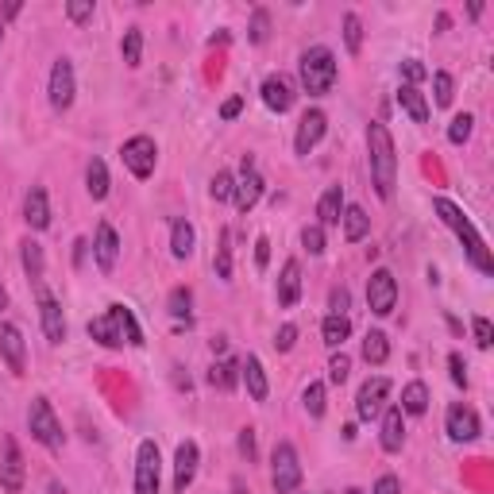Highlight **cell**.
Listing matches in <instances>:
<instances>
[{
    "label": "cell",
    "instance_id": "obj_1",
    "mask_svg": "<svg viewBox=\"0 0 494 494\" xmlns=\"http://www.w3.org/2000/svg\"><path fill=\"white\" fill-rule=\"evenodd\" d=\"M432 213L441 216V224H444V228H452V236L463 243V252H468L471 267H475L479 274H494L490 247H487V240H483V232H479V228L471 224V216L463 213V209L456 205V201H448V197H432Z\"/></svg>",
    "mask_w": 494,
    "mask_h": 494
},
{
    "label": "cell",
    "instance_id": "obj_2",
    "mask_svg": "<svg viewBox=\"0 0 494 494\" xmlns=\"http://www.w3.org/2000/svg\"><path fill=\"white\" fill-rule=\"evenodd\" d=\"M367 163H371V182L375 194L383 201L394 197V182H398V155H394V136L383 120L367 124Z\"/></svg>",
    "mask_w": 494,
    "mask_h": 494
},
{
    "label": "cell",
    "instance_id": "obj_3",
    "mask_svg": "<svg viewBox=\"0 0 494 494\" xmlns=\"http://www.w3.org/2000/svg\"><path fill=\"white\" fill-rule=\"evenodd\" d=\"M90 337L105 347H139L143 344V328L136 321V313L128 309V305H109L105 313L90 321Z\"/></svg>",
    "mask_w": 494,
    "mask_h": 494
},
{
    "label": "cell",
    "instance_id": "obj_4",
    "mask_svg": "<svg viewBox=\"0 0 494 494\" xmlns=\"http://www.w3.org/2000/svg\"><path fill=\"white\" fill-rule=\"evenodd\" d=\"M298 74H301V85H305V93H309V97H325V93H332V85H337V74H340L337 54H332L328 47H309V51L301 54Z\"/></svg>",
    "mask_w": 494,
    "mask_h": 494
},
{
    "label": "cell",
    "instance_id": "obj_5",
    "mask_svg": "<svg viewBox=\"0 0 494 494\" xmlns=\"http://www.w3.org/2000/svg\"><path fill=\"white\" fill-rule=\"evenodd\" d=\"M271 483L279 494H298L301 487V460H298V448L290 441H279L271 452Z\"/></svg>",
    "mask_w": 494,
    "mask_h": 494
},
{
    "label": "cell",
    "instance_id": "obj_6",
    "mask_svg": "<svg viewBox=\"0 0 494 494\" xmlns=\"http://www.w3.org/2000/svg\"><path fill=\"white\" fill-rule=\"evenodd\" d=\"M27 429H32V437L47 448V452L62 448V425H58L47 398H32V405H27Z\"/></svg>",
    "mask_w": 494,
    "mask_h": 494
},
{
    "label": "cell",
    "instance_id": "obj_7",
    "mask_svg": "<svg viewBox=\"0 0 494 494\" xmlns=\"http://www.w3.org/2000/svg\"><path fill=\"white\" fill-rule=\"evenodd\" d=\"M163 487V456L155 441H139L136 448V494H158Z\"/></svg>",
    "mask_w": 494,
    "mask_h": 494
},
{
    "label": "cell",
    "instance_id": "obj_8",
    "mask_svg": "<svg viewBox=\"0 0 494 494\" xmlns=\"http://www.w3.org/2000/svg\"><path fill=\"white\" fill-rule=\"evenodd\" d=\"M47 97L54 112H66L78 97V78H74V62L70 58H54L51 66V81H47Z\"/></svg>",
    "mask_w": 494,
    "mask_h": 494
},
{
    "label": "cell",
    "instance_id": "obj_9",
    "mask_svg": "<svg viewBox=\"0 0 494 494\" xmlns=\"http://www.w3.org/2000/svg\"><path fill=\"white\" fill-rule=\"evenodd\" d=\"M367 305H371V313L375 317H390L398 309V279H394V271H371V279H367Z\"/></svg>",
    "mask_w": 494,
    "mask_h": 494
},
{
    "label": "cell",
    "instance_id": "obj_10",
    "mask_svg": "<svg viewBox=\"0 0 494 494\" xmlns=\"http://www.w3.org/2000/svg\"><path fill=\"white\" fill-rule=\"evenodd\" d=\"M120 158H124V166L132 170V178L143 182V178H151V174H155L158 147H155V139H151V136H132V139H124Z\"/></svg>",
    "mask_w": 494,
    "mask_h": 494
},
{
    "label": "cell",
    "instance_id": "obj_11",
    "mask_svg": "<svg viewBox=\"0 0 494 494\" xmlns=\"http://www.w3.org/2000/svg\"><path fill=\"white\" fill-rule=\"evenodd\" d=\"M263 190H267V182H263V174L255 170V158L243 155L236 190H232V201H236V209H240V213H252V209L259 205V197H263Z\"/></svg>",
    "mask_w": 494,
    "mask_h": 494
},
{
    "label": "cell",
    "instance_id": "obj_12",
    "mask_svg": "<svg viewBox=\"0 0 494 494\" xmlns=\"http://www.w3.org/2000/svg\"><path fill=\"white\" fill-rule=\"evenodd\" d=\"M24 452H20V444L16 437H5L0 441V490L5 494H20L24 490Z\"/></svg>",
    "mask_w": 494,
    "mask_h": 494
},
{
    "label": "cell",
    "instance_id": "obj_13",
    "mask_svg": "<svg viewBox=\"0 0 494 494\" xmlns=\"http://www.w3.org/2000/svg\"><path fill=\"white\" fill-rule=\"evenodd\" d=\"M444 432H448V437H452L456 444H471V441H479L483 425H479V413L471 410V405L452 402V405H448V413H444Z\"/></svg>",
    "mask_w": 494,
    "mask_h": 494
},
{
    "label": "cell",
    "instance_id": "obj_14",
    "mask_svg": "<svg viewBox=\"0 0 494 494\" xmlns=\"http://www.w3.org/2000/svg\"><path fill=\"white\" fill-rule=\"evenodd\" d=\"M386 398H390V379L375 375V379H367V383L359 386V394H356V417H359V421H375V417L386 410Z\"/></svg>",
    "mask_w": 494,
    "mask_h": 494
},
{
    "label": "cell",
    "instance_id": "obj_15",
    "mask_svg": "<svg viewBox=\"0 0 494 494\" xmlns=\"http://www.w3.org/2000/svg\"><path fill=\"white\" fill-rule=\"evenodd\" d=\"M325 132H328V116L321 112V109H309L298 120V136H294V151L298 155H313V147L325 139Z\"/></svg>",
    "mask_w": 494,
    "mask_h": 494
},
{
    "label": "cell",
    "instance_id": "obj_16",
    "mask_svg": "<svg viewBox=\"0 0 494 494\" xmlns=\"http://www.w3.org/2000/svg\"><path fill=\"white\" fill-rule=\"evenodd\" d=\"M93 259H97L100 274H112L116 259H120V236H116V228L109 221H100L93 232Z\"/></svg>",
    "mask_w": 494,
    "mask_h": 494
},
{
    "label": "cell",
    "instance_id": "obj_17",
    "mask_svg": "<svg viewBox=\"0 0 494 494\" xmlns=\"http://www.w3.org/2000/svg\"><path fill=\"white\" fill-rule=\"evenodd\" d=\"M197 463H201V448L194 441H182L178 452H174V490H178V494H185L194 487Z\"/></svg>",
    "mask_w": 494,
    "mask_h": 494
},
{
    "label": "cell",
    "instance_id": "obj_18",
    "mask_svg": "<svg viewBox=\"0 0 494 494\" xmlns=\"http://www.w3.org/2000/svg\"><path fill=\"white\" fill-rule=\"evenodd\" d=\"M0 356H5L8 371L12 375H24L27 371V347H24V332L16 325H0Z\"/></svg>",
    "mask_w": 494,
    "mask_h": 494
},
{
    "label": "cell",
    "instance_id": "obj_19",
    "mask_svg": "<svg viewBox=\"0 0 494 494\" xmlns=\"http://www.w3.org/2000/svg\"><path fill=\"white\" fill-rule=\"evenodd\" d=\"M39 321L43 332H47L51 344H62L66 340V317H62V305H58L47 290H39Z\"/></svg>",
    "mask_w": 494,
    "mask_h": 494
},
{
    "label": "cell",
    "instance_id": "obj_20",
    "mask_svg": "<svg viewBox=\"0 0 494 494\" xmlns=\"http://www.w3.org/2000/svg\"><path fill=\"white\" fill-rule=\"evenodd\" d=\"M259 93H263V105L271 112H290V109H294V85H290L286 74H271Z\"/></svg>",
    "mask_w": 494,
    "mask_h": 494
},
{
    "label": "cell",
    "instance_id": "obj_21",
    "mask_svg": "<svg viewBox=\"0 0 494 494\" xmlns=\"http://www.w3.org/2000/svg\"><path fill=\"white\" fill-rule=\"evenodd\" d=\"M24 221H27V228H35V232H43L51 224V201H47V190H43V185H32V190H27Z\"/></svg>",
    "mask_w": 494,
    "mask_h": 494
},
{
    "label": "cell",
    "instance_id": "obj_22",
    "mask_svg": "<svg viewBox=\"0 0 494 494\" xmlns=\"http://www.w3.org/2000/svg\"><path fill=\"white\" fill-rule=\"evenodd\" d=\"M379 444H383V452H402V444H405V413L398 410V405H390V410L383 413Z\"/></svg>",
    "mask_w": 494,
    "mask_h": 494
},
{
    "label": "cell",
    "instance_id": "obj_23",
    "mask_svg": "<svg viewBox=\"0 0 494 494\" xmlns=\"http://www.w3.org/2000/svg\"><path fill=\"white\" fill-rule=\"evenodd\" d=\"M240 379L247 383V394H252V402H267L271 383H267V371H263V363H259V356H247L240 363Z\"/></svg>",
    "mask_w": 494,
    "mask_h": 494
},
{
    "label": "cell",
    "instance_id": "obj_24",
    "mask_svg": "<svg viewBox=\"0 0 494 494\" xmlns=\"http://www.w3.org/2000/svg\"><path fill=\"white\" fill-rule=\"evenodd\" d=\"M301 298V263L298 259H286L282 274H279V305L282 309H294Z\"/></svg>",
    "mask_w": 494,
    "mask_h": 494
},
{
    "label": "cell",
    "instance_id": "obj_25",
    "mask_svg": "<svg viewBox=\"0 0 494 494\" xmlns=\"http://www.w3.org/2000/svg\"><path fill=\"white\" fill-rule=\"evenodd\" d=\"M340 216H344V190L340 185H328L321 201H317V224L332 228V224H340Z\"/></svg>",
    "mask_w": 494,
    "mask_h": 494
},
{
    "label": "cell",
    "instance_id": "obj_26",
    "mask_svg": "<svg viewBox=\"0 0 494 494\" xmlns=\"http://www.w3.org/2000/svg\"><path fill=\"white\" fill-rule=\"evenodd\" d=\"M398 105H402V112L410 116L413 124H429V100H425V93H421L417 85H402V90H398Z\"/></svg>",
    "mask_w": 494,
    "mask_h": 494
},
{
    "label": "cell",
    "instance_id": "obj_27",
    "mask_svg": "<svg viewBox=\"0 0 494 494\" xmlns=\"http://www.w3.org/2000/svg\"><path fill=\"white\" fill-rule=\"evenodd\" d=\"M194 243H197L194 224L178 216V221L170 224V255H174V259H190V255H194Z\"/></svg>",
    "mask_w": 494,
    "mask_h": 494
},
{
    "label": "cell",
    "instance_id": "obj_28",
    "mask_svg": "<svg viewBox=\"0 0 494 494\" xmlns=\"http://www.w3.org/2000/svg\"><path fill=\"white\" fill-rule=\"evenodd\" d=\"M340 221H344V240L347 243H359L371 232V216H367V209H363V205H344Z\"/></svg>",
    "mask_w": 494,
    "mask_h": 494
},
{
    "label": "cell",
    "instance_id": "obj_29",
    "mask_svg": "<svg viewBox=\"0 0 494 494\" xmlns=\"http://www.w3.org/2000/svg\"><path fill=\"white\" fill-rule=\"evenodd\" d=\"M402 413H410V417H421L429 410V386L421 383V379H413V383H405L402 386V405H398Z\"/></svg>",
    "mask_w": 494,
    "mask_h": 494
},
{
    "label": "cell",
    "instance_id": "obj_30",
    "mask_svg": "<svg viewBox=\"0 0 494 494\" xmlns=\"http://www.w3.org/2000/svg\"><path fill=\"white\" fill-rule=\"evenodd\" d=\"M20 255H24V271L32 274V282L43 290V271H47V255H43V243L24 240V243H20Z\"/></svg>",
    "mask_w": 494,
    "mask_h": 494
},
{
    "label": "cell",
    "instance_id": "obj_31",
    "mask_svg": "<svg viewBox=\"0 0 494 494\" xmlns=\"http://www.w3.org/2000/svg\"><path fill=\"white\" fill-rule=\"evenodd\" d=\"M85 190H90L93 201L109 197V166L100 158H90V166H85Z\"/></svg>",
    "mask_w": 494,
    "mask_h": 494
},
{
    "label": "cell",
    "instance_id": "obj_32",
    "mask_svg": "<svg viewBox=\"0 0 494 494\" xmlns=\"http://www.w3.org/2000/svg\"><path fill=\"white\" fill-rule=\"evenodd\" d=\"M321 337H325V344L337 352V347H344V340L352 337V321L347 317H337V313H328L325 317V325H321Z\"/></svg>",
    "mask_w": 494,
    "mask_h": 494
},
{
    "label": "cell",
    "instance_id": "obj_33",
    "mask_svg": "<svg viewBox=\"0 0 494 494\" xmlns=\"http://www.w3.org/2000/svg\"><path fill=\"white\" fill-rule=\"evenodd\" d=\"M363 359L375 363V367H383V363L390 359V340H386V332H367V337H363Z\"/></svg>",
    "mask_w": 494,
    "mask_h": 494
},
{
    "label": "cell",
    "instance_id": "obj_34",
    "mask_svg": "<svg viewBox=\"0 0 494 494\" xmlns=\"http://www.w3.org/2000/svg\"><path fill=\"white\" fill-rule=\"evenodd\" d=\"M213 271H216V279H232V232L224 228L221 232V240H216V255H213Z\"/></svg>",
    "mask_w": 494,
    "mask_h": 494
},
{
    "label": "cell",
    "instance_id": "obj_35",
    "mask_svg": "<svg viewBox=\"0 0 494 494\" xmlns=\"http://www.w3.org/2000/svg\"><path fill=\"white\" fill-rule=\"evenodd\" d=\"M209 383H213V386H221V390H232V386L240 383V363H236V359H221V363H213Z\"/></svg>",
    "mask_w": 494,
    "mask_h": 494
},
{
    "label": "cell",
    "instance_id": "obj_36",
    "mask_svg": "<svg viewBox=\"0 0 494 494\" xmlns=\"http://www.w3.org/2000/svg\"><path fill=\"white\" fill-rule=\"evenodd\" d=\"M120 54H124V62L128 66H139V58H143V32L139 27H128L124 32V39H120Z\"/></svg>",
    "mask_w": 494,
    "mask_h": 494
},
{
    "label": "cell",
    "instance_id": "obj_37",
    "mask_svg": "<svg viewBox=\"0 0 494 494\" xmlns=\"http://www.w3.org/2000/svg\"><path fill=\"white\" fill-rule=\"evenodd\" d=\"M301 405H305V413H309L313 421L317 417H325V383H309L301 390Z\"/></svg>",
    "mask_w": 494,
    "mask_h": 494
},
{
    "label": "cell",
    "instance_id": "obj_38",
    "mask_svg": "<svg viewBox=\"0 0 494 494\" xmlns=\"http://www.w3.org/2000/svg\"><path fill=\"white\" fill-rule=\"evenodd\" d=\"M190 305H194V294L185 286H174L170 298H166V309L170 317H178V321H190Z\"/></svg>",
    "mask_w": 494,
    "mask_h": 494
},
{
    "label": "cell",
    "instance_id": "obj_39",
    "mask_svg": "<svg viewBox=\"0 0 494 494\" xmlns=\"http://www.w3.org/2000/svg\"><path fill=\"white\" fill-rule=\"evenodd\" d=\"M471 132H475V116L471 112H460V116H452V124H448V143H468L471 139Z\"/></svg>",
    "mask_w": 494,
    "mask_h": 494
},
{
    "label": "cell",
    "instance_id": "obj_40",
    "mask_svg": "<svg viewBox=\"0 0 494 494\" xmlns=\"http://www.w3.org/2000/svg\"><path fill=\"white\" fill-rule=\"evenodd\" d=\"M344 47H347V54L363 51V20L356 16V12H347L344 16Z\"/></svg>",
    "mask_w": 494,
    "mask_h": 494
},
{
    "label": "cell",
    "instance_id": "obj_41",
    "mask_svg": "<svg viewBox=\"0 0 494 494\" xmlns=\"http://www.w3.org/2000/svg\"><path fill=\"white\" fill-rule=\"evenodd\" d=\"M432 93H437V105H441V109L452 105L456 81H452V74H448V70H437V74H432Z\"/></svg>",
    "mask_w": 494,
    "mask_h": 494
},
{
    "label": "cell",
    "instance_id": "obj_42",
    "mask_svg": "<svg viewBox=\"0 0 494 494\" xmlns=\"http://www.w3.org/2000/svg\"><path fill=\"white\" fill-rule=\"evenodd\" d=\"M271 35V12L267 8H255L252 12V24H247V39L252 43H267Z\"/></svg>",
    "mask_w": 494,
    "mask_h": 494
},
{
    "label": "cell",
    "instance_id": "obj_43",
    "mask_svg": "<svg viewBox=\"0 0 494 494\" xmlns=\"http://www.w3.org/2000/svg\"><path fill=\"white\" fill-rule=\"evenodd\" d=\"M232 190H236V178L228 170H216L213 182H209V197L213 201H232Z\"/></svg>",
    "mask_w": 494,
    "mask_h": 494
},
{
    "label": "cell",
    "instance_id": "obj_44",
    "mask_svg": "<svg viewBox=\"0 0 494 494\" xmlns=\"http://www.w3.org/2000/svg\"><path fill=\"white\" fill-rule=\"evenodd\" d=\"M301 247H305L309 255H321V252H325V228H321V224H305V228H301Z\"/></svg>",
    "mask_w": 494,
    "mask_h": 494
},
{
    "label": "cell",
    "instance_id": "obj_45",
    "mask_svg": "<svg viewBox=\"0 0 494 494\" xmlns=\"http://www.w3.org/2000/svg\"><path fill=\"white\" fill-rule=\"evenodd\" d=\"M347 371H352V359H347L344 352H337V356L328 359V383L332 386H344L347 383Z\"/></svg>",
    "mask_w": 494,
    "mask_h": 494
},
{
    "label": "cell",
    "instance_id": "obj_46",
    "mask_svg": "<svg viewBox=\"0 0 494 494\" xmlns=\"http://www.w3.org/2000/svg\"><path fill=\"white\" fill-rule=\"evenodd\" d=\"M429 78V70L421 66V58H405L402 62V85H421Z\"/></svg>",
    "mask_w": 494,
    "mask_h": 494
},
{
    "label": "cell",
    "instance_id": "obj_47",
    "mask_svg": "<svg viewBox=\"0 0 494 494\" xmlns=\"http://www.w3.org/2000/svg\"><path fill=\"white\" fill-rule=\"evenodd\" d=\"M471 332H475V344L483 347V352L494 344V325L487 321V317H475V321H471Z\"/></svg>",
    "mask_w": 494,
    "mask_h": 494
},
{
    "label": "cell",
    "instance_id": "obj_48",
    "mask_svg": "<svg viewBox=\"0 0 494 494\" xmlns=\"http://www.w3.org/2000/svg\"><path fill=\"white\" fill-rule=\"evenodd\" d=\"M66 16L74 20V24L93 20V0H70V5H66Z\"/></svg>",
    "mask_w": 494,
    "mask_h": 494
},
{
    "label": "cell",
    "instance_id": "obj_49",
    "mask_svg": "<svg viewBox=\"0 0 494 494\" xmlns=\"http://www.w3.org/2000/svg\"><path fill=\"white\" fill-rule=\"evenodd\" d=\"M240 456L247 463L259 460V444H255V429H240Z\"/></svg>",
    "mask_w": 494,
    "mask_h": 494
},
{
    "label": "cell",
    "instance_id": "obj_50",
    "mask_svg": "<svg viewBox=\"0 0 494 494\" xmlns=\"http://www.w3.org/2000/svg\"><path fill=\"white\" fill-rule=\"evenodd\" d=\"M347 305H352V294H347L344 286H340V290H332V294H328V309L337 313V317H347Z\"/></svg>",
    "mask_w": 494,
    "mask_h": 494
},
{
    "label": "cell",
    "instance_id": "obj_51",
    "mask_svg": "<svg viewBox=\"0 0 494 494\" xmlns=\"http://www.w3.org/2000/svg\"><path fill=\"white\" fill-rule=\"evenodd\" d=\"M448 371H452V383L456 386H468V367H463V356L460 352L448 356Z\"/></svg>",
    "mask_w": 494,
    "mask_h": 494
},
{
    "label": "cell",
    "instance_id": "obj_52",
    "mask_svg": "<svg viewBox=\"0 0 494 494\" xmlns=\"http://www.w3.org/2000/svg\"><path fill=\"white\" fill-rule=\"evenodd\" d=\"M294 344H298V328L294 325H282L279 337H274V347H279V352H290Z\"/></svg>",
    "mask_w": 494,
    "mask_h": 494
},
{
    "label": "cell",
    "instance_id": "obj_53",
    "mask_svg": "<svg viewBox=\"0 0 494 494\" xmlns=\"http://www.w3.org/2000/svg\"><path fill=\"white\" fill-rule=\"evenodd\" d=\"M371 494H402V483H398V475H379V483H375Z\"/></svg>",
    "mask_w": 494,
    "mask_h": 494
},
{
    "label": "cell",
    "instance_id": "obj_54",
    "mask_svg": "<svg viewBox=\"0 0 494 494\" xmlns=\"http://www.w3.org/2000/svg\"><path fill=\"white\" fill-rule=\"evenodd\" d=\"M267 263H271V240H267V236H259V240H255V267L263 271Z\"/></svg>",
    "mask_w": 494,
    "mask_h": 494
},
{
    "label": "cell",
    "instance_id": "obj_55",
    "mask_svg": "<svg viewBox=\"0 0 494 494\" xmlns=\"http://www.w3.org/2000/svg\"><path fill=\"white\" fill-rule=\"evenodd\" d=\"M240 109H243V100H240V97H232V100H224L221 116H224V120H236V116H240Z\"/></svg>",
    "mask_w": 494,
    "mask_h": 494
},
{
    "label": "cell",
    "instance_id": "obj_56",
    "mask_svg": "<svg viewBox=\"0 0 494 494\" xmlns=\"http://www.w3.org/2000/svg\"><path fill=\"white\" fill-rule=\"evenodd\" d=\"M20 8H24V5H20V0H12V5L5 8V20H16V16H20Z\"/></svg>",
    "mask_w": 494,
    "mask_h": 494
},
{
    "label": "cell",
    "instance_id": "obj_57",
    "mask_svg": "<svg viewBox=\"0 0 494 494\" xmlns=\"http://www.w3.org/2000/svg\"><path fill=\"white\" fill-rule=\"evenodd\" d=\"M0 309H8V290L0 286Z\"/></svg>",
    "mask_w": 494,
    "mask_h": 494
},
{
    "label": "cell",
    "instance_id": "obj_58",
    "mask_svg": "<svg viewBox=\"0 0 494 494\" xmlns=\"http://www.w3.org/2000/svg\"><path fill=\"white\" fill-rule=\"evenodd\" d=\"M0 39H5V20H0Z\"/></svg>",
    "mask_w": 494,
    "mask_h": 494
},
{
    "label": "cell",
    "instance_id": "obj_59",
    "mask_svg": "<svg viewBox=\"0 0 494 494\" xmlns=\"http://www.w3.org/2000/svg\"><path fill=\"white\" fill-rule=\"evenodd\" d=\"M344 494H363V490H356V487H352V490H344Z\"/></svg>",
    "mask_w": 494,
    "mask_h": 494
}]
</instances>
